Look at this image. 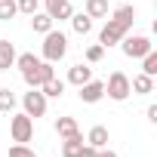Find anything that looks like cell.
Listing matches in <instances>:
<instances>
[{
    "label": "cell",
    "mask_w": 157,
    "mask_h": 157,
    "mask_svg": "<svg viewBox=\"0 0 157 157\" xmlns=\"http://www.w3.org/2000/svg\"><path fill=\"white\" fill-rule=\"evenodd\" d=\"M86 80H93V68H90L86 62H80V65H71V68H68V83H74V86H83Z\"/></svg>",
    "instance_id": "30bf717a"
},
{
    "label": "cell",
    "mask_w": 157,
    "mask_h": 157,
    "mask_svg": "<svg viewBox=\"0 0 157 157\" xmlns=\"http://www.w3.org/2000/svg\"><path fill=\"white\" fill-rule=\"evenodd\" d=\"M43 3H46V16H49L52 22H68L71 13H74L71 0H43Z\"/></svg>",
    "instance_id": "9c48e42d"
},
{
    "label": "cell",
    "mask_w": 157,
    "mask_h": 157,
    "mask_svg": "<svg viewBox=\"0 0 157 157\" xmlns=\"http://www.w3.org/2000/svg\"><path fill=\"white\" fill-rule=\"evenodd\" d=\"M40 93H43L46 99H62V93H65V80L52 77V80H46V83L40 86Z\"/></svg>",
    "instance_id": "ac0fdd59"
},
{
    "label": "cell",
    "mask_w": 157,
    "mask_h": 157,
    "mask_svg": "<svg viewBox=\"0 0 157 157\" xmlns=\"http://www.w3.org/2000/svg\"><path fill=\"white\" fill-rule=\"evenodd\" d=\"M145 114H148V120H151V123H157V105H148V111H145Z\"/></svg>",
    "instance_id": "f1b7e54d"
},
{
    "label": "cell",
    "mask_w": 157,
    "mask_h": 157,
    "mask_svg": "<svg viewBox=\"0 0 157 157\" xmlns=\"http://www.w3.org/2000/svg\"><path fill=\"white\" fill-rule=\"evenodd\" d=\"M19 16V6H16V0H0V22H10Z\"/></svg>",
    "instance_id": "cb8c5ba5"
},
{
    "label": "cell",
    "mask_w": 157,
    "mask_h": 157,
    "mask_svg": "<svg viewBox=\"0 0 157 157\" xmlns=\"http://www.w3.org/2000/svg\"><path fill=\"white\" fill-rule=\"evenodd\" d=\"M83 142H86V139H83L80 132H74V136H68V139L62 142V157H77V151L83 148Z\"/></svg>",
    "instance_id": "9a60e30c"
},
{
    "label": "cell",
    "mask_w": 157,
    "mask_h": 157,
    "mask_svg": "<svg viewBox=\"0 0 157 157\" xmlns=\"http://www.w3.org/2000/svg\"><path fill=\"white\" fill-rule=\"evenodd\" d=\"M120 49H123V56H126V59H142L145 52H151V49H154V43H151L145 34H132V37L126 34V37L120 40Z\"/></svg>",
    "instance_id": "277c9868"
},
{
    "label": "cell",
    "mask_w": 157,
    "mask_h": 157,
    "mask_svg": "<svg viewBox=\"0 0 157 157\" xmlns=\"http://www.w3.org/2000/svg\"><path fill=\"white\" fill-rule=\"evenodd\" d=\"M86 145L93 148H108V126H93L86 132Z\"/></svg>",
    "instance_id": "2e32d148"
},
{
    "label": "cell",
    "mask_w": 157,
    "mask_h": 157,
    "mask_svg": "<svg viewBox=\"0 0 157 157\" xmlns=\"http://www.w3.org/2000/svg\"><path fill=\"white\" fill-rule=\"evenodd\" d=\"M123 37H126V28H123L120 22H114V19H108V22H105V28L99 31V43H102L105 49H108V46H117Z\"/></svg>",
    "instance_id": "52a82bcc"
},
{
    "label": "cell",
    "mask_w": 157,
    "mask_h": 157,
    "mask_svg": "<svg viewBox=\"0 0 157 157\" xmlns=\"http://www.w3.org/2000/svg\"><path fill=\"white\" fill-rule=\"evenodd\" d=\"M96 151H99V148H93V145H86V142H83V148L77 151V157H96Z\"/></svg>",
    "instance_id": "83f0119b"
},
{
    "label": "cell",
    "mask_w": 157,
    "mask_h": 157,
    "mask_svg": "<svg viewBox=\"0 0 157 157\" xmlns=\"http://www.w3.org/2000/svg\"><path fill=\"white\" fill-rule=\"evenodd\" d=\"M22 108H25V114H28L31 120H37V117L46 114V96H43L40 90H31V93L22 96Z\"/></svg>",
    "instance_id": "8992f818"
},
{
    "label": "cell",
    "mask_w": 157,
    "mask_h": 157,
    "mask_svg": "<svg viewBox=\"0 0 157 157\" xmlns=\"http://www.w3.org/2000/svg\"><path fill=\"white\" fill-rule=\"evenodd\" d=\"M65 52H68V37L62 34V31H46L43 34V62H62L65 59Z\"/></svg>",
    "instance_id": "6da1fadb"
},
{
    "label": "cell",
    "mask_w": 157,
    "mask_h": 157,
    "mask_svg": "<svg viewBox=\"0 0 157 157\" xmlns=\"http://www.w3.org/2000/svg\"><path fill=\"white\" fill-rule=\"evenodd\" d=\"M102 59H105V46H102V43L86 46V65H99Z\"/></svg>",
    "instance_id": "d4e9b609"
},
{
    "label": "cell",
    "mask_w": 157,
    "mask_h": 157,
    "mask_svg": "<svg viewBox=\"0 0 157 157\" xmlns=\"http://www.w3.org/2000/svg\"><path fill=\"white\" fill-rule=\"evenodd\" d=\"M10 157H37V154H34L28 145H13V148H10Z\"/></svg>",
    "instance_id": "4316f807"
},
{
    "label": "cell",
    "mask_w": 157,
    "mask_h": 157,
    "mask_svg": "<svg viewBox=\"0 0 157 157\" xmlns=\"http://www.w3.org/2000/svg\"><path fill=\"white\" fill-rule=\"evenodd\" d=\"M129 77L123 74V71H114L111 77H108V83H105V96L108 99H114V102H126L129 99Z\"/></svg>",
    "instance_id": "3957f363"
},
{
    "label": "cell",
    "mask_w": 157,
    "mask_h": 157,
    "mask_svg": "<svg viewBox=\"0 0 157 157\" xmlns=\"http://www.w3.org/2000/svg\"><path fill=\"white\" fill-rule=\"evenodd\" d=\"M77 90H80V102L83 105H96V102L105 99V83L102 80H86L83 86H77Z\"/></svg>",
    "instance_id": "ba28073f"
},
{
    "label": "cell",
    "mask_w": 157,
    "mask_h": 157,
    "mask_svg": "<svg viewBox=\"0 0 157 157\" xmlns=\"http://www.w3.org/2000/svg\"><path fill=\"white\" fill-rule=\"evenodd\" d=\"M10 136H13L16 145L31 142V139H34V120H31L25 111H22V114H13V120H10Z\"/></svg>",
    "instance_id": "7a4b0ae2"
},
{
    "label": "cell",
    "mask_w": 157,
    "mask_h": 157,
    "mask_svg": "<svg viewBox=\"0 0 157 157\" xmlns=\"http://www.w3.org/2000/svg\"><path fill=\"white\" fill-rule=\"evenodd\" d=\"M142 74H148V77H157V52H154V49L142 56Z\"/></svg>",
    "instance_id": "603a6c76"
},
{
    "label": "cell",
    "mask_w": 157,
    "mask_h": 157,
    "mask_svg": "<svg viewBox=\"0 0 157 157\" xmlns=\"http://www.w3.org/2000/svg\"><path fill=\"white\" fill-rule=\"evenodd\" d=\"M83 13L90 19H108V0H86Z\"/></svg>",
    "instance_id": "e0dca14e"
},
{
    "label": "cell",
    "mask_w": 157,
    "mask_h": 157,
    "mask_svg": "<svg viewBox=\"0 0 157 157\" xmlns=\"http://www.w3.org/2000/svg\"><path fill=\"white\" fill-rule=\"evenodd\" d=\"M37 65H40V59H37L34 52H22V56H16V65H13V68H19V71L25 74V71H31V68H37Z\"/></svg>",
    "instance_id": "7402d4cb"
},
{
    "label": "cell",
    "mask_w": 157,
    "mask_h": 157,
    "mask_svg": "<svg viewBox=\"0 0 157 157\" xmlns=\"http://www.w3.org/2000/svg\"><path fill=\"white\" fill-rule=\"evenodd\" d=\"M16 6H19V13L34 16V13H37V6H40V0H16Z\"/></svg>",
    "instance_id": "484cf974"
},
{
    "label": "cell",
    "mask_w": 157,
    "mask_h": 157,
    "mask_svg": "<svg viewBox=\"0 0 157 157\" xmlns=\"http://www.w3.org/2000/svg\"><path fill=\"white\" fill-rule=\"evenodd\" d=\"M56 132H59L62 139H68V136H74V132H80V126H77L74 117H59V120H56Z\"/></svg>",
    "instance_id": "d6986e66"
},
{
    "label": "cell",
    "mask_w": 157,
    "mask_h": 157,
    "mask_svg": "<svg viewBox=\"0 0 157 157\" xmlns=\"http://www.w3.org/2000/svg\"><path fill=\"white\" fill-rule=\"evenodd\" d=\"M16 105H19L16 93H13L10 86H3V90H0V111H3V114H13V111H16Z\"/></svg>",
    "instance_id": "ffe728a7"
},
{
    "label": "cell",
    "mask_w": 157,
    "mask_h": 157,
    "mask_svg": "<svg viewBox=\"0 0 157 157\" xmlns=\"http://www.w3.org/2000/svg\"><path fill=\"white\" fill-rule=\"evenodd\" d=\"M68 22H71V28L80 34V37H86V34L93 31V19H90L86 13H71V19H68Z\"/></svg>",
    "instance_id": "5bb4252c"
},
{
    "label": "cell",
    "mask_w": 157,
    "mask_h": 157,
    "mask_svg": "<svg viewBox=\"0 0 157 157\" xmlns=\"http://www.w3.org/2000/svg\"><path fill=\"white\" fill-rule=\"evenodd\" d=\"M111 19H114V22H120V25L129 31V28H132V22H136V6L123 3V6H117V10L111 13Z\"/></svg>",
    "instance_id": "7c38bea8"
},
{
    "label": "cell",
    "mask_w": 157,
    "mask_h": 157,
    "mask_svg": "<svg viewBox=\"0 0 157 157\" xmlns=\"http://www.w3.org/2000/svg\"><path fill=\"white\" fill-rule=\"evenodd\" d=\"M129 90H132L136 96H151V93H154V77H148V74H136L132 80H129Z\"/></svg>",
    "instance_id": "8fae6325"
},
{
    "label": "cell",
    "mask_w": 157,
    "mask_h": 157,
    "mask_svg": "<svg viewBox=\"0 0 157 157\" xmlns=\"http://www.w3.org/2000/svg\"><path fill=\"white\" fill-rule=\"evenodd\" d=\"M16 46L10 43V40H0V71H10L13 65H16Z\"/></svg>",
    "instance_id": "4fadbf2b"
},
{
    "label": "cell",
    "mask_w": 157,
    "mask_h": 157,
    "mask_svg": "<svg viewBox=\"0 0 157 157\" xmlns=\"http://www.w3.org/2000/svg\"><path fill=\"white\" fill-rule=\"evenodd\" d=\"M96 157H117V151H108V148H99Z\"/></svg>",
    "instance_id": "f546056e"
},
{
    "label": "cell",
    "mask_w": 157,
    "mask_h": 157,
    "mask_svg": "<svg viewBox=\"0 0 157 157\" xmlns=\"http://www.w3.org/2000/svg\"><path fill=\"white\" fill-rule=\"evenodd\" d=\"M22 77H25V83H28L31 90H40V86H43L46 80H52V77H56V68H52V62H40L37 68L25 71Z\"/></svg>",
    "instance_id": "5b68a950"
},
{
    "label": "cell",
    "mask_w": 157,
    "mask_h": 157,
    "mask_svg": "<svg viewBox=\"0 0 157 157\" xmlns=\"http://www.w3.org/2000/svg\"><path fill=\"white\" fill-rule=\"evenodd\" d=\"M52 25H56V22H52L46 13H34V16H31V28H34L37 34H46V31H52Z\"/></svg>",
    "instance_id": "44dd1931"
}]
</instances>
